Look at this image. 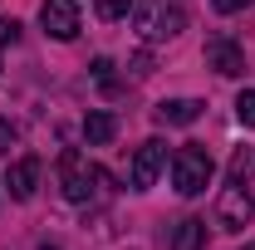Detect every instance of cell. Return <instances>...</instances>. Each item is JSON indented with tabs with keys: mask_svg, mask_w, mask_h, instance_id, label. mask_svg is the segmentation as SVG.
<instances>
[{
	"mask_svg": "<svg viewBox=\"0 0 255 250\" xmlns=\"http://www.w3.org/2000/svg\"><path fill=\"white\" fill-rule=\"evenodd\" d=\"M132 25L147 44L157 39H177L187 30V5L182 0H132Z\"/></svg>",
	"mask_w": 255,
	"mask_h": 250,
	"instance_id": "cell-1",
	"label": "cell"
},
{
	"mask_svg": "<svg viewBox=\"0 0 255 250\" xmlns=\"http://www.w3.org/2000/svg\"><path fill=\"white\" fill-rule=\"evenodd\" d=\"M211 172H216V162H211V152L201 142H182L172 152V187H177V196H201L211 187Z\"/></svg>",
	"mask_w": 255,
	"mask_h": 250,
	"instance_id": "cell-2",
	"label": "cell"
},
{
	"mask_svg": "<svg viewBox=\"0 0 255 250\" xmlns=\"http://www.w3.org/2000/svg\"><path fill=\"white\" fill-rule=\"evenodd\" d=\"M98 182H103V172H98L84 152H64L59 157V187H64V196H69L74 206H84L98 191Z\"/></svg>",
	"mask_w": 255,
	"mask_h": 250,
	"instance_id": "cell-3",
	"label": "cell"
},
{
	"mask_svg": "<svg viewBox=\"0 0 255 250\" xmlns=\"http://www.w3.org/2000/svg\"><path fill=\"white\" fill-rule=\"evenodd\" d=\"M251 221H255V196L241 187V182H231V187L216 196V226H221V231H246Z\"/></svg>",
	"mask_w": 255,
	"mask_h": 250,
	"instance_id": "cell-4",
	"label": "cell"
},
{
	"mask_svg": "<svg viewBox=\"0 0 255 250\" xmlns=\"http://www.w3.org/2000/svg\"><path fill=\"white\" fill-rule=\"evenodd\" d=\"M39 25H44L49 39L69 44V39L79 34V0H44V5H39Z\"/></svg>",
	"mask_w": 255,
	"mask_h": 250,
	"instance_id": "cell-5",
	"label": "cell"
},
{
	"mask_svg": "<svg viewBox=\"0 0 255 250\" xmlns=\"http://www.w3.org/2000/svg\"><path fill=\"white\" fill-rule=\"evenodd\" d=\"M162 167H167V147H162L157 137H147V142L132 152V167H128V182H132V191H147L152 182H157Z\"/></svg>",
	"mask_w": 255,
	"mask_h": 250,
	"instance_id": "cell-6",
	"label": "cell"
},
{
	"mask_svg": "<svg viewBox=\"0 0 255 250\" xmlns=\"http://www.w3.org/2000/svg\"><path fill=\"white\" fill-rule=\"evenodd\" d=\"M206 69L236 79V74H246V49H241L231 34H211V39H206Z\"/></svg>",
	"mask_w": 255,
	"mask_h": 250,
	"instance_id": "cell-7",
	"label": "cell"
},
{
	"mask_svg": "<svg viewBox=\"0 0 255 250\" xmlns=\"http://www.w3.org/2000/svg\"><path fill=\"white\" fill-rule=\"evenodd\" d=\"M39 157H20V162H10V172H5V187H10V196L15 201H30L34 187H39Z\"/></svg>",
	"mask_w": 255,
	"mask_h": 250,
	"instance_id": "cell-8",
	"label": "cell"
},
{
	"mask_svg": "<svg viewBox=\"0 0 255 250\" xmlns=\"http://www.w3.org/2000/svg\"><path fill=\"white\" fill-rule=\"evenodd\" d=\"M152 118H157V123L187 127V123H196V118H201V103H196V98H167V103H157V108H152Z\"/></svg>",
	"mask_w": 255,
	"mask_h": 250,
	"instance_id": "cell-9",
	"label": "cell"
},
{
	"mask_svg": "<svg viewBox=\"0 0 255 250\" xmlns=\"http://www.w3.org/2000/svg\"><path fill=\"white\" fill-rule=\"evenodd\" d=\"M113 132H118V118H113V113H103V108L84 118V142H89V147H103V142H113Z\"/></svg>",
	"mask_w": 255,
	"mask_h": 250,
	"instance_id": "cell-10",
	"label": "cell"
},
{
	"mask_svg": "<svg viewBox=\"0 0 255 250\" xmlns=\"http://www.w3.org/2000/svg\"><path fill=\"white\" fill-rule=\"evenodd\" d=\"M172 250H206V221H177V231H172Z\"/></svg>",
	"mask_w": 255,
	"mask_h": 250,
	"instance_id": "cell-11",
	"label": "cell"
},
{
	"mask_svg": "<svg viewBox=\"0 0 255 250\" xmlns=\"http://www.w3.org/2000/svg\"><path fill=\"white\" fill-rule=\"evenodd\" d=\"M231 182H241V187H251L255 182V147H236V157H231Z\"/></svg>",
	"mask_w": 255,
	"mask_h": 250,
	"instance_id": "cell-12",
	"label": "cell"
},
{
	"mask_svg": "<svg viewBox=\"0 0 255 250\" xmlns=\"http://www.w3.org/2000/svg\"><path fill=\"white\" fill-rule=\"evenodd\" d=\"M98 15L103 20H128L132 15V0H98Z\"/></svg>",
	"mask_w": 255,
	"mask_h": 250,
	"instance_id": "cell-13",
	"label": "cell"
},
{
	"mask_svg": "<svg viewBox=\"0 0 255 250\" xmlns=\"http://www.w3.org/2000/svg\"><path fill=\"white\" fill-rule=\"evenodd\" d=\"M236 118H241L246 127H255V89H246V94L236 98Z\"/></svg>",
	"mask_w": 255,
	"mask_h": 250,
	"instance_id": "cell-14",
	"label": "cell"
},
{
	"mask_svg": "<svg viewBox=\"0 0 255 250\" xmlns=\"http://www.w3.org/2000/svg\"><path fill=\"white\" fill-rule=\"evenodd\" d=\"M20 39V20H0V44H15Z\"/></svg>",
	"mask_w": 255,
	"mask_h": 250,
	"instance_id": "cell-15",
	"label": "cell"
},
{
	"mask_svg": "<svg viewBox=\"0 0 255 250\" xmlns=\"http://www.w3.org/2000/svg\"><path fill=\"white\" fill-rule=\"evenodd\" d=\"M94 79L98 84H113V59H94Z\"/></svg>",
	"mask_w": 255,
	"mask_h": 250,
	"instance_id": "cell-16",
	"label": "cell"
},
{
	"mask_svg": "<svg viewBox=\"0 0 255 250\" xmlns=\"http://www.w3.org/2000/svg\"><path fill=\"white\" fill-rule=\"evenodd\" d=\"M221 15H236V10H246V5H255V0H211Z\"/></svg>",
	"mask_w": 255,
	"mask_h": 250,
	"instance_id": "cell-17",
	"label": "cell"
},
{
	"mask_svg": "<svg viewBox=\"0 0 255 250\" xmlns=\"http://www.w3.org/2000/svg\"><path fill=\"white\" fill-rule=\"evenodd\" d=\"M10 142H15V123L0 118V152H10Z\"/></svg>",
	"mask_w": 255,
	"mask_h": 250,
	"instance_id": "cell-18",
	"label": "cell"
},
{
	"mask_svg": "<svg viewBox=\"0 0 255 250\" xmlns=\"http://www.w3.org/2000/svg\"><path fill=\"white\" fill-rule=\"evenodd\" d=\"M246 250H255V241H251V246H246Z\"/></svg>",
	"mask_w": 255,
	"mask_h": 250,
	"instance_id": "cell-19",
	"label": "cell"
}]
</instances>
